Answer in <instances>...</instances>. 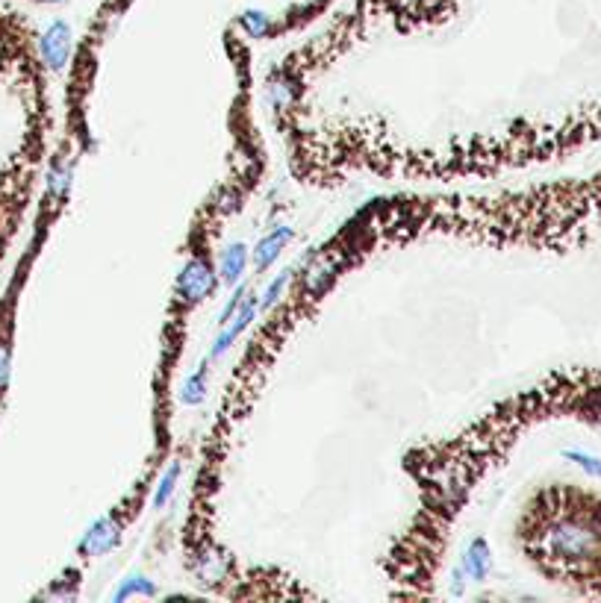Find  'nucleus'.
Returning a JSON list of instances; mask_svg holds the SVG:
<instances>
[{
    "mask_svg": "<svg viewBox=\"0 0 601 603\" xmlns=\"http://www.w3.org/2000/svg\"><path fill=\"white\" fill-rule=\"evenodd\" d=\"M242 268H245V248H242V245H236V248H230L227 259H224L221 280L236 283V280H239V274H242Z\"/></svg>",
    "mask_w": 601,
    "mask_h": 603,
    "instance_id": "7",
    "label": "nucleus"
},
{
    "mask_svg": "<svg viewBox=\"0 0 601 603\" xmlns=\"http://www.w3.org/2000/svg\"><path fill=\"white\" fill-rule=\"evenodd\" d=\"M487 568H490V548L484 539H475L466 551V574L472 580H484L487 577Z\"/></svg>",
    "mask_w": 601,
    "mask_h": 603,
    "instance_id": "6",
    "label": "nucleus"
},
{
    "mask_svg": "<svg viewBox=\"0 0 601 603\" xmlns=\"http://www.w3.org/2000/svg\"><path fill=\"white\" fill-rule=\"evenodd\" d=\"M289 239H292L289 230H274V233H269V236L257 245V251H254V256H257V271H266V268L272 265L274 256L280 253V248H283Z\"/></svg>",
    "mask_w": 601,
    "mask_h": 603,
    "instance_id": "5",
    "label": "nucleus"
},
{
    "mask_svg": "<svg viewBox=\"0 0 601 603\" xmlns=\"http://www.w3.org/2000/svg\"><path fill=\"white\" fill-rule=\"evenodd\" d=\"M516 545L548 583L601 601V492L575 483L543 486L516 518Z\"/></svg>",
    "mask_w": 601,
    "mask_h": 603,
    "instance_id": "1",
    "label": "nucleus"
},
{
    "mask_svg": "<svg viewBox=\"0 0 601 603\" xmlns=\"http://www.w3.org/2000/svg\"><path fill=\"white\" fill-rule=\"evenodd\" d=\"M42 59L48 65L59 68L65 62V51H68V27L65 24H54L45 36H42Z\"/></svg>",
    "mask_w": 601,
    "mask_h": 603,
    "instance_id": "4",
    "label": "nucleus"
},
{
    "mask_svg": "<svg viewBox=\"0 0 601 603\" xmlns=\"http://www.w3.org/2000/svg\"><path fill=\"white\" fill-rule=\"evenodd\" d=\"M566 459H572V462H578L587 474H593V477H599L601 480V459L599 456H590V453H581V451H566Z\"/></svg>",
    "mask_w": 601,
    "mask_h": 603,
    "instance_id": "8",
    "label": "nucleus"
},
{
    "mask_svg": "<svg viewBox=\"0 0 601 603\" xmlns=\"http://www.w3.org/2000/svg\"><path fill=\"white\" fill-rule=\"evenodd\" d=\"M386 3L389 15L398 21L401 33H410L422 24L442 21V12H448V0H381Z\"/></svg>",
    "mask_w": 601,
    "mask_h": 603,
    "instance_id": "3",
    "label": "nucleus"
},
{
    "mask_svg": "<svg viewBox=\"0 0 601 603\" xmlns=\"http://www.w3.org/2000/svg\"><path fill=\"white\" fill-rule=\"evenodd\" d=\"M601 142V103L581 109L551 127H522L519 139V168L560 159Z\"/></svg>",
    "mask_w": 601,
    "mask_h": 603,
    "instance_id": "2",
    "label": "nucleus"
}]
</instances>
